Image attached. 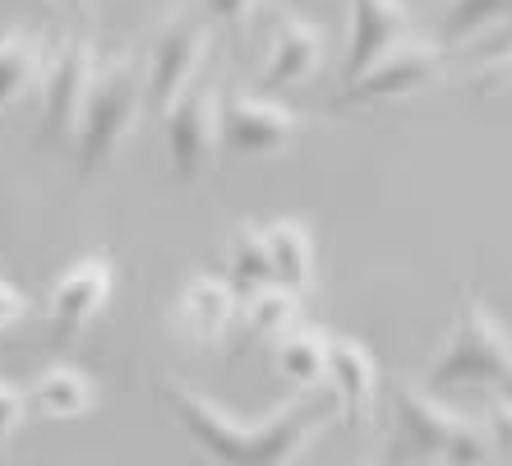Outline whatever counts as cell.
<instances>
[{
    "label": "cell",
    "mask_w": 512,
    "mask_h": 466,
    "mask_svg": "<svg viewBox=\"0 0 512 466\" xmlns=\"http://www.w3.org/2000/svg\"><path fill=\"white\" fill-rule=\"evenodd\" d=\"M162 407H167L171 425L190 439L194 453L208 457L213 466H291L310 453L323 425L337 416L328 388L296 393L263 425H245L185 383H162Z\"/></svg>",
    "instance_id": "obj_1"
},
{
    "label": "cell",
    "mask_w": 512,
    "mask_h": 466,
    "mask_svg": "<svg viewBox=\"0 0 512 466\" xmlns=\"http://www.w3.org/2000/svg\"><path fill=\"white\" fill-rule=\"evenodd\" d=\"M143 65H134V56H107L97 60V74L88 84L84 111L74 120V167L79 180H93L97 171H107L120 157L125 139L134 134L143 116Z\"/></svg>",
    "instance_id": "obj_2"
},
{
    "label": "cell",
    "mask_w": 512,
    "mask_h": 466,
    "mask_svg": "<svg viewBox=\"0 0 512 466\" xmlns=\"http://www.w3.org/2000/svg\"><path fill=\"white\" fill-rule=\"evenodd\" d=\"M425 388L439 397L448 388H512V337L480 300L457 305L448 351L429 365Z\"/></svg>",
    "instance_id": "obj_3"
},
{
    "label": "cell",
    "mask_w": 512,
    "mask_h": 466,
    "mask_svg": "<svg viewBox=\"0 0 512 466\" xmlns=\"http://www.w3.org/2000/svg\"><path fill=\"white\" fill-rule=\"evenodd\" d=\"M208 37H213V24L194 5H176L157 24L148 60H143V102L157 116H167L180 97H185V88L203 74V65H208Z\"/></svg>",
    "instance_id": "obj_4"
},
{
    "label": "cell",
    "mask_w": 512,
    "mask_h": 466,
    "mask_svg": "<svg viewBox=\"0 0 512 466\" xmlns=\"http://www.w3.org/2000/svg\"><path fill=\"white\" fill-rule=\"evenodd\" d=\"M448 79V60L443 47L429 37H406L393 51H383L365 74H356L351 84H342V93L333 97V111H351V107H393L406 97H420L429 88H439Z\"/></svg>",
    "instance_id": "obj_5"
},
{
    "label": "cell",
    "mask_w": 512,
    "mask_h": 466,
    "mask_svg": "<svg viewBox=\"0 0 512 466\" xmlns=\"http://www.w3.org/2000/svg\"><path fill=\"white\" fill-rule=\"evenodd\" d=\"M93 74H97V47L88 33H65L56 42H47L42 79H37V139H47V144L70 139Z\"/></svg>",
    "instance_id": "obj_6"
},
{
    "label": "cell",
    "mask_w": 512,
    "mask_h": 466,
    "mask_svg": "<svg viewBox=\"0 0 512 466\" xmlns=\"http://www.w3.org/2000/svg\"><path fill=\"white\" fill-rule=\"evenodd\" d=\"M162 139H167V167L180 185H194L213 167L222 148V88L217 79L199 74L185 97L162 116Z\"/></svg>",
    "instance_id": "obj_7"
},
{
    "label": "cell",
    "mask_w": 512,
    "mask_h": 466,
    "mask_svg": "<svg viewBox=\"0 0 512 466\" xmlns=\"http://www.w3.org/2000/svg\"><path fill=\"white\" fill-rule=\"evenodd\" d=\"M310 120L296 107L277 102L273 93H245L231 88L222 97V148L231 157H277L300 139Z\"/></svg>",
    "instance_id": "obj_8"
},
{
    "label": "cell",
    "mask_w": 512,
    "mask_h": 466,
    "mask_svg": "<svg viewBox=\"0 0 512 466\" xmlns=\"http://www.w3.org/2000/svg\"><path fill=\"white\" fill-rule=\"evenodd\" d=\"M111 291H116V268H111L107 254H84L74 268H65V273L56 277L51 296H47L51 342H56V347L74 342L97 314L107 310Z\"/></svg>",
    "instance_id": "obj_9"
},
{
    "label": "cell",
    "mask_w": 512,
    "mask_h": 466,
    "mask_svg": "<svg viewBox=\"0 0 512 466\" xmlns=\"http://www.w3.org/2000/svg\"><path fill=\"white\" fill-rule=\"evenodd\" d=\"M411 37V10L402 0H351L346 14V60H342V84L365 74L383 51Z\"/></svg>",
    "instance_id": "obj_10"
},
{
    "label": "cell",
    "mask_w": 512,
    "mask_h": 466,
    "mask_svg": "<svg viewBox=\"0 0 512 466\" xmlns=\"http://www.w3.org/2000/svg\"><path fill=\"white\" fill-rule=\"evenodd\" d=\"M323 388L333 393L337 420H342L346 430H356L360 420L370 416L374 388H379V365H374L370 347L346 333H328V374H323Z\"/></svg>",
    "instance_id": "obj_11"
},
{
    "label": "cell",
    "mask_w": 512,
    "mask_h": 466,
    "mask_svg": "<svg viewBox=\"0 0 512 466\" xmlns=\"http://www.w3.org/2000/svg\"><path fill=\"white\" fill-rule=\"evenodd\" d=\"M323 65V33L310 19H296V14H282L273 28V47L263 60L259 74V93H277V88H296L310 84Z\"/></svg>",
    "instance_id": "obj_12"
},
{
    "label": "cell",
    "mask_w": 512,
    "mask_h": 466,
    "mask_svg": "<svg viewBox=\"0 0 512 466\" xmlns=\"http://www.w3.org/2000/svg\"><path fill=\"white\" fill-rule=\"evenodd\" d=\"M236 314H240V296L227 277L194 273L190 282L180 287V300H176L180 333L190 337V342H199V347H217V342L231 333Z\"/></svg>",
    "instance_id": "obj_13"
},
{
    "label": "cell",
    "mask_w": 512,
    "mask_h": 466,
    "mask_svg": "<svg viewBox=\"0 0 512 466\" xmlns=\"http://www.w3.org/2000/svg\"><path fill=\"white\" fill-rule=\"evenodd\" d=\"M397 407V434H402V448L411 457H439L443 443L457 434L466 416H457L439 393H429V388H397L393 397Z\"/></svg>",
    "instance_id": "obj_14"
},
{
    "label": "cell",
    "mask_w": 512,
    "mask_h": 466,
    "mask_svg": "<svg viewBox=\"0 0 512 466\" xmlns=\"http://www.w3.org/2000/svg\"><path fill=\"white\" fill-rule=\"evenodd\" d=\"M263 245H268V259H273L277 287L305 296L314 287V231L300 217H277V222L263 227Z\"/></svg>",
    "instance_id": "obj_15"
},
{
    "label": "cell",
    "mask_w": 512,
    "mask_h": 466,
    "mask_svg": "<svg viewBox=\"0 0 512 466\" xmlns=\"http://www.w3.org/2000/svg\"><path fill=\"white\" fill-rule=\"evenodd\" d=\"M24 397H28V411H37L42 420H84L97 402V388L74 365H47Z\"/></svg>",
    "instance_id": "obj_16"
},
{
    "label": "cell",
    "mask_w": 512,
    "mask_h": 466,
    "mask_svg": "<svg viewBox=\"0 0 512 466\" xmlns=\"http://www.w3.org/2000/svg\"><path fill=\"white\" fill-rule=\"evenodd\" d=\"M273 370L296 393L323 388V374H328V333L305 328V323H291L282 337H273Z\"/></svg>",
    "instance_id": "obj_17"
},
{
    "label": "cell",
    "mask_w": 512,
    "mask_h": 466,
    "mask_svg": "<svg viewBox=\"0 0 512 466\" xmlns=\"http://www.w3.org/2000/svg\"><path fill=\"white\" fill-rule=\"evenodd\" d=\"M42 51H47V42L37 33H28V28L0 33V116L14 111L19 102H28V97H37Z\"/></svg>",
    "instance_id": "obj_18"
},
{
    "label": "cell",
    "mask_w": 512,
    "mask_h": 466,
    "mask_svg": "<svg viewBox=\"0 0 512 466\" xmlns=\"http://www.w3.org/2000/svg\"><path fill=\"white\" fill-rule=\"evenodd\" d=\"M227 282L236 287V296H250V291L273 282V259H268V245H263V227L245 222L227 236Z\"/></svg>",
    "instance_id": "obj_19"
},
{
    "label": "cell",
    "mask_w": 512,
    "mask_h": 466,
    "mask_svg": "<svg viewBox=\"0 0 512 466\" xmlns=\"http://www.w3.org/2000/svg\"><path fill=\"white\" fill-rule=\"evenodd\" d=\"M499 24H512V0H448L439 19V47H462Z\"/></svg>",
    "instance_id": "obj_20"
},
{
    "label": "cell",
    "mask_w": 512,
    "mask_h": 466,
    "mask_svg": "<svg viewBox=\"0 0 512 466\" xmlns=\"http://www.w3.org/2000/svg\"><path fill=\"white\" fill-rule=\"evenodd\" d=\"M245 300V328H250L259 342H273V337H282L291 323L300 319V296L296 291L277 287V282H268V287L250 291Z\"/></svg>",
    "instance_id": "obj_21"
},
{
    "label": "cell",
    "mask_w": 512,
    "mask_h": 466,
    "mask_svg": "<svg viewBox=\"0 0 512 466\" xmlns=\"http://www.w3.org/2000/svg\"><path fill=\"white\" fill-rule=\"evenodd\" d=\"M439 462L443 466H494V448H489L480 420H462V425H457V434L443 443Z\"/></svg>",
    "instance_id": "obj_22"
},
{
    "label": "cell",
    "mask_w": 512,
    "mask_h": 466,
    "mask_svg": "<svg viewBox=\"0 0 512 466\" xmlns=\"http://www.w3.org/2000/svg\"><path fill=\"white\" fill-rule=\"evenodd\" d=\"M480 430H485L489 448H494V462L512 466V402H508V397H489Z\"/></svg>",
    "instance_id": "obj_23"
},
{
    "label": "cell",
    "mask_w": 512,
    "mask_h": 466,
    "mask_svg": "<svg viewBox=\"0 0 512 466\" xmlns=\"http://www.w3.org/2000/svg\"><path fill=\"white\" fill-rule=\"evenodd\" d=\"M263 0H194V10L208 19V24H222L227 33H240L259 14Z\"/></svg>",
    "instance_id": "obj_24"
},
{
    "label": "cell",
    "mask_w": 512,
    "mask_h": 466,
    "mask_svg": "<svg viewBox=\"0 0 512 466\" xmlns=\"http://www.w3.org/2000/svg\"><path fill=\"white\" fill-rule=\"evenodd\" d=\"M24 420H28V397L19 393L14 383L0 379V457L10 453L14 434L24 430Z\"/></svg>",
    "instance_id": "obj_25"
},
{
    "label": "cell",
    "mask_w": 512,
    "mask_h": 466,
    "mask_svg": "<svg viewBox=\"0 0 512 466\" xmlns=\"http://www.w3.org/2000/svg\"><path fill=\"white\" fill-rule=\"evenodd\" d=\"M471 88H476L480 97H499V93H512V47L494 51V56L485 60L476 70V79H471Z\"/></svg>",
    "instance_id": "obj_26"
},
{
    "label": "cell",
    "mask_w": 512,
    "mask_h": 466,
    "mask_svg": "<svg viewBox=\"0 0 512 466\" xmlns=\"http://www.w3.org/2000/svg\"><path fill=\"white\" fill-rule=\"evenodd\" d=\"M28 314V296L14 282H0V333H10L14 323H24Z\"/></svg>",
    "instance_id": "obj_27"
},
{
    "label": "cell",
    "mask_w": 512,
    "mask_h": 466,
    "mask_svg": "<svg viewBox=\"0 0 512 466\" xmlns=\"http://www.w3.org/2000/svg\"><path fill=\"white\" fill-rule=\"evenodd\" d=\"M47 5H56V10H70V14H88V10H93V0H47Z\"/></svg>",
    "instance_id": "obj_28"
},
{
    "label": "cell",
    "mask_w": 512,
    "mask_h": 466,
    "mask_svg": "<svg viewBox=\"0 0 512 466\" xmlns=\"http://www.w3.org/2000/svg\"><path fill=\"white\" fill-rule=\"evenodd\" d=\"M420 466H443V462H439V457H425V462H420Z\"/></svg>",
    "instance_id": "obj_29"
},
{
    "label": "cell",
    "mask_w": 512,
    "mask_h": 466,
    "mask_svg": "<svg viewBox=\"0 0 512 466\" xmlns=\"http://www.w3.org/2000/svg\"><path fill=\"white\" fill-rule=\"evenodd\" d=\"M374 466H388V462H374Z\"/></svg>",
    "instance_id": "obj_30"
}]
</instances>
